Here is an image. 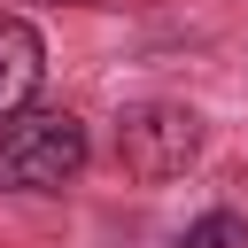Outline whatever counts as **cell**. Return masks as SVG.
Masks as SVG:
<instances>
[{
	"label": "cell",
	"instance_id": "1",
	"mask_svg": "<svg viewBox=\"0 0 248 248\" xmlns=\"http://www.w3.org/2000/svg\"><path fill=\"white\" fill-rule=\"evenodd\" d=\"M85 170V124L70 108L0 116V194H54Z\"/></svg>",
	"mask_w": 248,
	"mask_h": 248
},
{
	"label": "cell",
	"instance_id": "3",
	"mask_svg": "<svg viewBox=\"0 0 248 248\" xmlns=\"http://www.w3.org/2000/svg\"><path fill=\"white\" fill-rule=\"evenodd\" d=\"M39 70H46V46H39V31H31L23 16H0V116L31 108V93H39Z\"/></svg>",
	"mask_w": 248,
	"mask_h": 248
},
{
	"label": "cell",
	"instance_id": "2",
	"mask_svg": "<svg viewBox=\"0 0 248 248\" xmlns=\"http://www.w3.org/2000/svg\"><path fill=\"white\" fill-rule=\"evenodd\" d=\"M194 147H202V116H194V108H170V101L132 108V116H124V132H116V163H124L140 186L178 178V170L194 163Z\"/></svg>",
	"mask_w": 248,
	"mask_h": 248
},
{
	"label": "cell",
	"instance_id": "4",
	"mask_svg": "<svg viewBox=\"0 0 248 248\" xmlns=\"http://www.w3.org/2000/svg\"><path fill=\"white\" fill-rule=\"evenodd\" d=\"M178 248H248V217H232V209H209L202 225H186V240Z\"/></svg>",
	"mask_w": 248,
	"mask_h": 248
}]
</instances>
